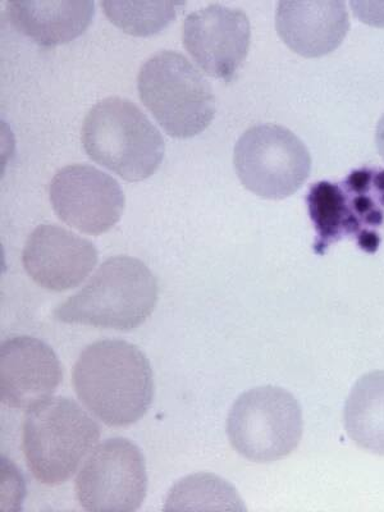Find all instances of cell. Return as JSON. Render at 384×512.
<instances>
[{
	"label": "cell",
	"mask_w": 384,
	"mask_h": 512,
	"mask_svg": "<svg viewBox=\"0 0 384 512\" xmlns=\"http://www.w3.org/2000/svg\"><path fill=\"white\" fill-rule=\"evenodd\" d=\"M72 384L85 408L109 427H128L148 413L153 370L139 347L102 340L86 347L72 369Z\"/></svg>",
	"instance_id": "cell-1"
},
{
	"label": "cell",
	"mask_w": 384,
	"mask_h": 512,
	"mask_svg": "<svg viewBox=\"0 0 384 512\" xmlns=\"http://www.w3.org/2000/svg\"><path fill=\"white\" fill-rule=\"evenodd\" d=\"M158 282L148 265L131 256H113L77 294L54 310L62 323L131 331L152 315Z\"/></svg>",
	"instance_id": "cell-2"
},
{
	"label": "cell",
	"mask_w": 384,
	"mask_h": 512,
	"mask_svg": "<svg viewBox=\"0 0 384 512\" xmlns=\"http://www.w3.org/2000/svg\"><path fill=\"white\" fill-rule=\"evenodd\" d=\"M81 141L95 163L125 181H144L162 163L166 144L157 127L131 100L109 96L82 123Z\"/></svg>",
	"instance_id": "cell-3"
},
{
	"label": "cell",
	"mask_w": 384,
	"mask_h": 512,
	"mask_svg": "<svg viewBox=\"0 0 384 512\" xmlns=\"http://www.w3.org/2000/svg\"><path fill=\"white\" fill-rule=\"evenodd\" d=\"M100 428L77 402L57 396L27 410L22 424V451L34 478L61 486L94 450Z\"/></svg>",
	"instance_id": "cell-4"
},
{
	"label": "cell",
	"mask_w": 384,
	"mask_h": 512,
	"mask_svg": "<svg viewBox=\"0 0 384 512\" xmlns=\"http://www.w3.org/2000/svg\"><path fill=\"white\" fill-rule=\"evenodd\" d=\"M137 89L159 125L178 139L201 134L216 116L209 81L175 50H162L141 66Z\"/></svg>",
	"instance_id": "cell-5"
},
{
	"label": "cell",
	"mask_w": 384,
	"mask_h": 512,
	"mask_svg": "<svg viewBox=\"0 0 384 512\" xmlns=\"http://www.w3.org/2000/svg\"><path fill=\"white\" fill-rule=\"evenodd\" d=\"M306 204L317 232L318 253L346 236L355 237L361 248L376 251L384 222V169H358L341 184L318 182L310 187Z\"/></svg>",
	"instance_id": "cell-6"
},
{
	"label": "cell",
	"mask_w": 384,
	"mask_h": 512,
	"mask_svg": "<svg viewBox=\"0 0 384 512\" xmlns=\"http://www.w3.org/2000/svg\"><path fill=\"white\" fill-rule=\"evenodd\" d=\"M303 410L285 388L255 387L235 401L227 418L233 448L245 459L269 464L285 459L300 445Z\"/></svg>",
	"instance_id": "cell-7"
},
{
	"label": "cell",
	"mask_w": 384,
	"mask_h": 512,
	"mask_svg": "<svg viewBox=\"0 0 384 512\" xmlns=\"http://www.w3.org/2000/svg\"><path fill=\"white\" fill-rule=\"evenodd\" d=\"M233 164L241 184L260 198L282 200L301 189L312 157L294 132L280 125L248 128L235 145Z\"/></svg>",
	"instance_id": "cell-8"
},
{
	"label": "cell",
	"mask_w": 384,
	"mask_h": 512,
	"mask_svg": "<svg viewBox=\"0 0 384 512\" xmlns=\"http://www.w3.org/2000/svg\"><path fill=\"white\" fill-rule=\"evenodd\" d=\"M148 475L143 452L126 438L96 446L75 482L77 501L90 512H132L146 497Z\"/></svg>",
	"instance_id": "cell-9"
},
{
	"label": "cell",
	"mask_w": 384,
	"mask_h": 512,
	"mask_svg": "<svg viewBox=\"0 0 384 512\" xmlns=\"http://www.w3.org/2000/svg\"><path fill=\"white\" fill-rule=\"evenodd\" d=\"M50 203L59 219L86 235L116 226L125 210V192L108 173L89 164H70L52 178Z\"/></svg>",
	"instance_id": "cell-10"
},
{
	"label": "cell",
	"mask_w": 384,
	"mask_h": 512,
	"mask_svg": "<svg viewBox=\"0 0 384 512\" xmlns=\"http://www.w3.org/2000/svg\"><path fill=\"white\" fill-rule=\"evenodd\" d=\"M251 26L239 8L214 3L185 18L184 45L208 75L230 82L248 57Z\"/></svg>",
	"instance_id": "cell-11"
},
{
	"label": "cell",
	"mask_w": 384,
	"mask_h": 512,
	"mask_svg": "<svg viewBox=\"0 0 384 512\" xmlns=\"http://www.w3.org/2000/svg\"><path fill=\"white\" fill-rule=\"evenodd\" d=\"M22 263L31 280L45 290L63 292L80 286L98 263V250L57 224H40L27 239Z\"/></svg>",
	"instance_id": "cell-12"
},
{
	"label": "cell",
	"mask_w": 384,
	"mask_h": 512,
	"mask_svg": "<svg viewBox=\"0 0 384 512\" xmlns=\"http://www.w3.org/2000/svg\"><path fill=\"white\" fill-rule=\"evenodd\" d=\"M56 352L31 336L9 337L0 350V397L8 408L29 410L49 399L62 383Z\"/></svg>",
	"instance_id": "cell-13"
},
{
	"label": "cell",
	"mask_w": 384,
	"mask_h": 512,
	"mask_svg": "<svg viewBox=\"0 0 384 512\" xmlns=\"http://www.w3.org/2000/svg\"><path fill=\"white\" fill-rule=\"evenodd\" d=\"M276 29L288 48L305 58L335 52L350 30L344 2H280Z\"/></svg>",
	"instance_id": "cell-14"
},
{
	"label": "cell",
	"mask_w": 384,
	"mask_h": 512,
	"mask_svg": "<svg viewBox=\"0 0 384 512\" xmlns=\"http://www.w3.org/2000/svg\"><path fill=\"white\" fill-rule=\"evenodd\" d=\"M6 7L11 24L41 47H56L79 38L90 26L95 12L91 0H16Z\"/></svg>",
	"instance_id": "cell-15"
},
{
	"label": "cell",
	"mask_w": 384,
	"mask_h": 512,
	"mask_svg": "<svg viewBox=\"0 0 384 512\" xmlns=\"http://www.w3.org/2000/svg\"><path fill=\"white\" fill-rule=\"evenodd\" d=\"M347 436L370 454L384 456V370L358 379L344 409Z\"/></svg>",
	"instance_id": "cell-16"
},
{
	"label": "cell",
	"mask_w": 384,
	"mask_h": 512,
	"mask_svg": "<svg viewBox=\"0 0 384 512\" xmlns=\"http://www.w3.org/2000/svg\"><path fill=\"white\" fill-rule=\"evenodd\" d=\"M245 510L236 489L227 480L209 473L190 475L169 493L164 510L203 509Z\"/></svg>",
	"instance_id": "cell-17"
},
{
	"label": "cell",
	"mask_w": 384,
	"mask_h": 512,
	"mask_svg": "<svg viewBox=\"0 0 384 512\" xmlns=\"http://www.w3.org/2000/svg\"><path fill=\"white\" fill-rule=\"evenodd\" d=\"M104 15L126 34L150 36L162 31L173 20L185 2H111L100 3Z\"/></svg>",
	"instance_id": "cell-18"
},
{
	"label": "cell",
	"mask_w": 384,
	"mask_h": 512,
	"mask_svg": "<svg viewBox=\"0 0 384 512\" xmlns=\"http://www.w3.org/2000/svg\"><path fill=\"white\" fill-rule=\"evenodd\" d=\"M355 15L361 22L372 26H384V9H377L373 3H351Z\"/></svg>",
	"instance_id": "cell-19"
},
{
	"label": "cell",
	"mask_w": 384,
	"mask_h": 512,
	"mask_svg": "<svg viewBox=\"0 0 384 512\" xmlns=\"http://www.w3.org/2000/svg\"><path fill=\"white\" fill-rule=\"evenodd\" d=\"M376 143L379 154H381L382 159L384 160V114L378 122L377 132H376Z\"/></svg>",
	"instance_id": "cell-20"
}]
</instances>
